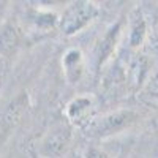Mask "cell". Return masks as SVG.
<instances>
[{
	"mask_svg": "<svg viewBox=\"0 0 158 158\" xmlns=\"http://www.w3.org/2000/svg\"><path fill=\"white\" fill-rule=\"evenodd\" d=\"M136 118H138V114L130 109L109 112L106 115H103L101 118H98V120H94L89 123L90 135L97 136V138H106V136L117 135L133 125L136 122Z\"/></svg>",
	"mask_w": 158,
	"mask_h": 158,
	"instance_id": "obj_2",
	"label": "cell"
},
{
	"mask_svg": "<svg viewBox=\"0 0 158 158\" xmlns=\"http://www.w3.org/2000/svg\"><path fill=\"white\" fill-rule=\"evenodd\" d=\"M60 18L52 11H41V10H36L35 11V16H33V22L36 27L40 29H49V27H54L56 24H59Z\"/></svg>",
	"mask_w": 158,
	"mask_h": 158,
	"instance_id": "obj_9",
	"label": "cell"
},
{
	"mask_svg": "<svg viewBox=\"0 0 158 158\" xmlns=\"http://www.w3.org/2000/svg\"><path fill=\"white\" fill-rule=\"evenodd\" d=\"M147 35V25L144 21L139 10H135L130 15V33H128V43L133 49H138L142 46L144 40Z\"/></svg>",
	"mask_w": 158,
	"mask_h": 158,
	"instance_id": "obj_6",
	"label": "cell"
},
{
	"mask_svg": "<svg viewBox=\"0 0 158 158\" xmlns=\"http://www.w3.org/2000/svg\"><path fill=\"white\" fill-rule=\"evenodd\" d=\"M95 112V101L89 95H81L73 98L67 108H65V115L74 127H85L92 122V117Z\"/></svg>",
	"mask_w": 158,
	"mask_h": 158,
	"instance_id": "obj_3",
	"label": "cell"
},
{
	"mask_svg": "<svg viewBox=\"0 0 158 158\" xmlns=\"http://www.w3.org/2000/svg\"><path fill=\"white\" fill-rule=\"evenodd\" d=\"M98 15V6L94 2H85V0H79V2L70 3L67 10L63 11L60 16V30L63 35L73 36L79 32H82L87 25L94 22V19Z\"/></svg>",
	"mask_w": 158,
	"mask_h": 158,
	"instance_id": "obj_1",
	"label": "cell"
},
{
	"mask_svg": "<svg viewBox=\"0 0 158 158\" xmlns=\"http://www.w3.org/2000/svg\"><path fill=\"white\" fill-rule=\"evenodd\" d=\"M149 89H150L152 94L158 95V74H155V76L152 77V81H150V84H149Z\"/></svg>",
	"mask_w": 158,
	"mask_h": 158,
	"instance_id": "obj_11",
	"label": "cell"
},
{
	"mask_svg": "<svg viewBox=\"0 0 158 158\" xmlns=\"http://www.w3.org/2000/svg\"><path fill=\"white\" fill-rule=\"evenodd\" d=\"M118 35H120V24H115L108 30V33L103 36L101 43H100V51H98V65L100 67L112 56Z\"/></svg>",
	"mask_w": 158,
	"mask_h": 158,
	"instance_id": "obj_7",
	"label": "cell"
},
{
	"mask_svg": "<svg viewBox=\"0 0 158 158\" xmlns=\"http://www.w3.org/2000/svg\"><path fill=\"white\" fill-rule=\"evenodd\" d=\"M71 147V133L68 130H57L49 133L40 146L43 158H63Z\"/></svg>",
	"mask_w": 158,
	"mask_h": 158,
	"instance_id": "obj_4",
	"label": "cell"
},
{
	"mask_svg": "<svg viewBox=\"0 0 158 158\" xmlns=\"http://www.w3.org/2000/svg\"><path fill=\"white\" fill-rule=\"evenodd\" d=\"M84 158H109L108 153L101 150V149H97V147H89L84 150Z\"/></svg>",
	"mask_w": 158,
	"mask_h": 158,
	"instance_id": "obj_10",
	"label": "cell"
},
{
	"mask_svg": "<svg viewBox=\"0 0 158 158\" xmlns=\"http://www.w3.org/2000/svg\"><path fill=\"white\" fill-rule=\"evenodd\" d=\"M18 44H19V35L16 29L10 24L2 27V30H0V52L8 56L16 49Z\"/></svg>",
	"mask_w": 158,
	"mask_h": 158,
	"instance_id": "obj_8",
	"label": "cell"
},
{
	"mask_svg": "<svg viewBox=\"0 0 158 158\" xmlns=\"http://www.w3.org/2000/svg\"><path fill=\"white\" fill-rule=\"evenodd\" d=\"M62 70L63 76L68 81V84H77L84 76L85 63H84V56L81 49H68L62 57Z\"/></svg>",
	"mask_w": 158,
	"mask_h": 158,
	"instance_id": "obj_5",
	"label": "cell"
}]
</instances>
